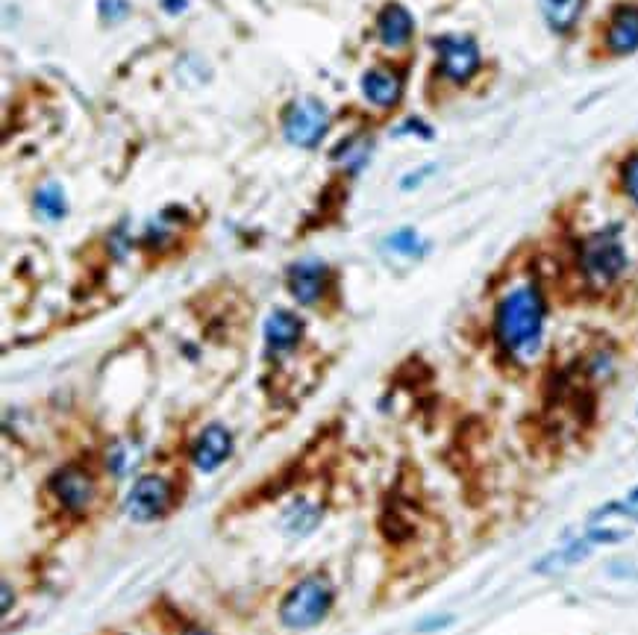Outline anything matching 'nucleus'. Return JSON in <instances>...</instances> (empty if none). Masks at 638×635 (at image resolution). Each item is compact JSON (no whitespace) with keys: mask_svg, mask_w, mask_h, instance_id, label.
Here are the masks:
<instances>
[{"mask_svg":"<svg viewBox=\"0 0 638 635\" xmlns=\"http://www.w3.org/2000/svg\"><path fill=\"white\" fill-rule=\"evenodd\" d=\"M547 306L536 283H518L497 300L494 339L515 362H533L544 342Z\"/></svg>","mask_w":638,"mask_h":635,"instance_id":"1","label":"nucleus"},{"mask_svg":"<svg viewBox=\"0 0 638 635\" xmlns=\"http://www.w3.org/2000/svg\"><path fill=\"white\" fill-rule=\"evenodd\" d=\"M333 603H336V588L330 583V577L315 571V574H306L303 580H297L295 586L286 591L277 615L286 630L303 633V630H315L318 624H324L327 615L333 612Z\"/></svg>","mask_w":638,"mask_h":635,"instance_id":"2","label":"nucleus"},{"mask_svg":"<svg viewBox=\"0 0 638 635\" xmlns=\"http://www.w3.org/2000/svg\"><path fill=\"white\" fill-rule=\"evenodd\" d=\"M577 262H580L583 280L591 289H609L612 283H618L630 262L618 227H606V230L586 236L580 245V253H577Z\"/></svg>","mask_w":638,"mask_h":635,"instance_id":"3","label":"nucleus"},{"mask_svg":"<svg viewBox=\"0 0 638 635\" xmlns=\"http://www.w3.org/2000/svg\"><path fill=\"white\" fill-rule=\"evenodd\" d=\"M174 500H177L174 480H168L165 474H142L124 497V512L136 524H153L171 512Z\"/></svg>","mask_w":638,"mask_h":635,"instance_id":"4","label":"nucleus"},{"mask_svg":"<svg viewBox=\"0 0 638 635\" xmlns=\"http://www.w3.org/2000/svg\"><path fill=\"white\" fill-rule=\"evenodd\" d=\"M627 536H630L627 530H615V527H591L586 536L574 538V541H568V544H562V547L550 550L541 562H536V574H547V577H553V574H565V571H571L574 565L586 562L597 547H603V544H615V541H624Z\"/></svg>","mask_w":638,"mask_h":635,"instance_id":"5","label":"nucleus"},{"mask_svg":"<svg viewBox=\"0 0 638 635\" xmlns=\"http://www.w3.org/2000/svg\"><path fill=\"white\" fill-rule=\"evenodd\" d=\"M48 494L65 512L80 515L92 506V500L98 494V483H95V474L89 468L71 462V465H62L50 474Z\"/></svg>","mask_w":638,"mask_h":635,"instance_id":"6","label":"nucleus"},{"mask_svg":"<svg viewBox=\"0 0 638 635\" xmlns=\"http://www.w3.org/2000/svg\"><path fill=\"white\" fill-rule=\"evenodd\" d=\"M433 48L439 53V71L444 80L462 86L468 83L477 71H480V48L471 36H439L433 42Z\"/></svg>","mask_w":638,"mask_h":635,"instance_id":"7","label":"nucleus"},{"mask_svg":"<svg viewBox=\"0 0 638 635\" xmlns=\"http://www.w3.org/2000/svg\"><path fill=\"white\" fill-rule=\"evenodd\" d=\"M330 127V112L321 100L303 98L292 103V109L286 112L283 121V133L286 139L297 147H312L321 142V136Z\"/></svg>","mask_w":638,"mask_h":635,"instance_id":"8","label":"nucleus"},{"mask_svg":"<svg viewBox=\"0 0 638 635\" xmlns=\"http://www.w3.org/2000/svg\"><path fill=\"white\" fill-rule=\"evenodd\" d=\"M330 286V268L321 259H300L289 268V292L300 306H315Z\"/></svg>","mask_w":638,"mask_h":635,"instance_id":"9","label":"nucleus"},{"mask_svg":"<svg viewBox=\"0 0 638 635\" xmlns=\"http://www.w3.org/2000/svg\"><path fill=\"white\" fill-rule=\"evenodd\" d=\"M233 453V436L224 424H209L200 430V436L192 444V465L200 474L218 471Z\"/></svg>","mask_w":638,"mask_h":635,"instance_id":"10","label":"nucleus"},{"mask_svg":"<svg viewBox=\"0 0 638 635\" xmlns=\"http://www.w3.org/2000/svg\"><path fill=\"white\" fill-rule=\"evenodd\" d=\"M606 48L615 56H627L638 50V6L624 3L612 12V21L606 27Z\"/></svg>","mask_w":638,"mask_h":635,"instance_id":"11","label":"nucleus"},{"mask_svg":"<svg viewBox=\"0 0 638 635\" xmlns=\"http://www.w3.org/2000/svg\"><path fill=\"white\" fill-rule=\"evenodd\" d=\"M300 336H303V321L297 318L295 312H289V309H274V312L265 318V344H268V350H271L274 356L295 350Z\"/></svg>","mask_w":638,"mask_h":635,"instance_id":"12","label":"nucleus"},{"mask_svg":"<svg viewBox=\"0 0 638 635\" xmlns=\"http://www.w3.org/2000/svg\"><path fill=\"white\" fill-rule=\"evenodd\" d=\"M412 30H415V21H412L409 9L400 6V3H389L380 12V18H377V33H380V42L386 48H403V45H409Z\"/></svg>","mask_w":638,"mask_h":635,"instance_id":"13","label":"nucleus"},{"mask_svg":"<svg viewBox=\"0 0 638 635\" xmlns=\"http://www.w3.org/2000/svg\"><path fill=\"white\" fill-rule=\"evenodd\" d=\"M362 95L374 106H394L403 95V80L392 68H371L362 74Z\"/></svg>","mask_w":638,"mask_h":635,"instance_id":"14","label":"nucleus"},{"mask_svg":"<svg viewBox=\"0 0 638 635\" xmlns=\"http://www.w3.org/2000/svg\"><path fill=\"white\" fill-rule=\"evenodd\" d=\"M583 3L586 0H539L541 15L553 33H568L580 21Z\"/></svg>","mask_w":638,"mask_h":635,"instance_id":"15","label":"nucleus"},{"mask_svg":"<svg viewBox=\"0 0 638 635\" xmlns=\"http://www.w3.org/2000/svg\"><path fill=\"white\" fill-rule=\"evenodd\" d=\"M318 521H321V509H318L315 503H306V500L292 503V509L283 515V527H286V533L297 538L309 536V533L318 527Z\"/></svg>","mask_w":638,"mask_h":635,"instance_id":"16","label":"nucleus"},{"mask_svg":"<svg viewBox=\"0 0 638 635\" xmlns=\"http://www.w3.org/2000/svg\"><path fill=\"white\" fill-rule=\"evenodd\" d=\"M36 209H39V215H45L48 221H59V218H65V195H62V189L59 186H45V189H39L36 192Z\"/></svg>","mask_w":638,"mask_h":635,"instance_id":"17","label":"nucleus"},{"mask_svg":"<svg viewBox=\"0 0 638 635\" xmlns=\"http://www.w3.org/2000/svg\"><path fill=\"white\" fill-rule=\"evenodd\" d=\"M386 245L394 253H400V256H421L424 253V242H421V236L415 230H397L386 239Z\"/></svg>","mask_w":638,"mask_h":635,"instance_id":"18","label":"nucleus"},{"mask_svg":"<svg viewBox=\"0 0 638 635\" xmlns=\"http://www.w3.org/2000/svg\"><path fill=\"white\" fill-rule=\"evenodd\" d=\"M597 515H621V518H630V521H638V486L630 489L621 500L615 503H606Z\"/></svg>","mask_w":638,"mask_h":635,"instance_id":"19","label":"nucleus"},{"mask_svg":"<svg viewBox=\"0 0 638 635\" xmlns=\"http://www.w3.org/2000/svg\"><path fill=\"white\" fill-rule=\"evenodd\" d=\"M621 183H624V192L638 206V153H633L624 168H621Z\"/></svg>","mask_w":638,"mask_h":635,"instance_id":"20","label":"nucleus"},{"mask_svg":"<svg viewBox=\"0 0 638 635\" xmlns=\"http://www.w3.org/2000/svg\"><path fill=\"white\" fill-rule=\"evenodd\" d=\"M106 468L115 474V477H124L130 471V450L124 444H115L109 453H106Z\"/></svg>","mask_w":638,"mask_h":635,"instance_id":"21","label":"nucleus"},{"mask_svg":"<svg viewBox=\"0 0 638 635\" xmlns=\"http://www.w3.org/2000/svg\"><path fill=\"white\" fill-rule=\"evenodd\" d=\"M98 9L106 21H121V18H127L130 3H127V0H100Z\"/></svg>","mask_w":638,"mask_h":635,"instance_id":"22","label":"nucleus"},{"mask_svg":"<svg viewBox=\"0 0 638 635\" xmlns=\"http://www.w3.org/2000/svg\"><path fill=\"white\" fill-rule=\"evenodd\" d=\"M450 624H453L450 615H444V618H430V621H424V624L418 627V633H436V630H444V627H450Z\"/></svg>","mask_w":638,"mask_h":635,"instance_id":"23","label":"nucleus"},{"mask_svg":"<svg viewBox=\"0 0 638 635\" xmlns=\"http://www.w3.org/2000/svg\"><path fill=\"white\" fill-rule=\"evenodd\" d=\"M162 6H165V12L177 15V12H183V9H186V0H162Z\"/></svg>","mask_w":638,"mask_h":635,"instance_id":"24","label":"nucleus"},{"mask_svg":"<svg viewBox=\"0 0 638 635\" xmlns=\"http://www.w3.org/2000/svg\"><path fill=\"white\" fill-rule=\"evenodd\" d=\"M3 615H9V609H12V586L9 583H3Z\"/></svg>","mask_w":638,"mask_h":635,"instance_id":"25","label":"nucleus"},{"mask_svg":"<svg viewBox=\"0 0 638 635\" xmlns=\"http://www.w3.org/2000/svg\"><path fill=\"white\" fill-rule=\"evenodd\" d=\"M183 635H206V633H200V630H189V633H183Z\"/></svg>","mask_w":638,"mask_h":635,"instance_id":"26","label":"nucleus"}]
</instances>
